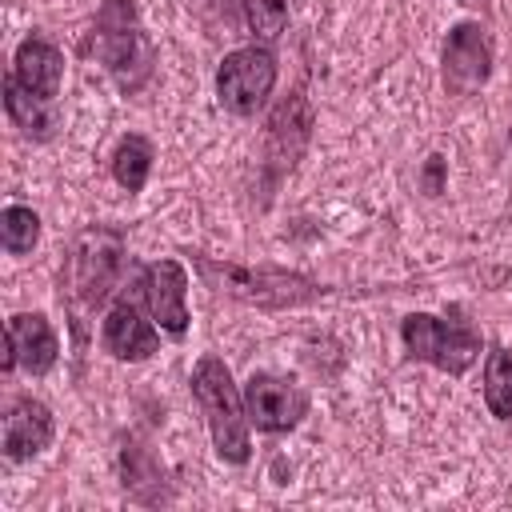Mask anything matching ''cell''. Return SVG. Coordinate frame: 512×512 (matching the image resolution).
Listing matches in <instances>:
<instances>
[{"mask_svg":"<svg viewBox=\"0 0 512 512\" xmlns=\"http://www.w3.org/2000/svg\"><path fill=\"white\" fill-rule=\"evenodd\" d=\"M56 332L40 312H20L8 320V352H4V372H12L16 364L32 376H44L56 364Z\"/></svg>","mask_w":512,"mask_h":512,"instance_id":"obj_10","label":"cell"},{"mask_svg":"<svg viewBox=\"0 0 512 512\" xmlns=\"http://www.w3.org/2000/svg\"><path fill=\"white\" fill-rule=\"evenodd\" d=\"M196 272L208 280V288L236 296L244 304H260V308H284V304H304L324 296L328 288L296 276V272H280V268H244V264H220L208 256H192Z\"/></svg>","mask_w":512,"mask_h":512,"instance_id":"obj_3","label":"cell"},{"mask_svg":"<svg viewBox=\"0 0 512 512\" xmlns=\"http://www.w3.org/2000/svg\"><path fill=\"white\" fill-rule=\"evenodd\" d=\"M276 84V56L268 48H236L224 56L220 72H216V92H220V104L236 116H252L268 92Z\"/></svg>","mask_w":512,"mask_h":512,"instance_id":"obj_6","label":"cell"},{"mask_svg":"<svg viewBox=\"0 0 512 512\" xmlns=\"http://www.w3.org/2000/svg\"><path fill=\"white\" fill-rule=\"evenodd\" d=\"M400 336H404L408 356L428 360V364H436L452 376H460L480 356V332L472 324H460V320H440V316H428V312H412V316H404Z\"/></svg>","mask_w":512,"mask_h":512,"instance_id":"obj_5","label":"cell"},{"mask_svg":"<svg viewBox=\"0 0 512 512\" xmlns=\"http://www.w3.org/2000/svg\"><path fill=\"white\" fill-rule=\"evenodd\" d=\"M492 72V44L480 24H456L444 44V84L452 96H468Z\"/></svg>","mask_w":512,"mask_h":512,"instance_id":"obj_8","label":"cell"},{"mask_svg":"<svg viewBox=\"0 0 512 512\" xmlns=\"http://www.w3.org/2000/svg\"><path fill=\"white\" fill-rule=\"evenodd\" d=\"M48 440H52V412L32 396L16 400L4 416V456L8 460H28V456L44 452Z\"/></svg>","mask_w":512,"mask_h":512,"instance_id":"obj_13","label":"cell"},{"mask_svg":"<svg viewBox=\"0 0 512 512\" xmlns=\"http://www.w3.org/2000/svg\"><path fill=\"white\" fill-rule=\"evenodd\" d=\"M4 108H8L12 124H16L24 136L44 140V136H52V128H56V104L44 100V96H36V92H28V88H20L12 76H8V84H4Z\"/></svg>","mask_w":512,"mask_h":512,"instance_id":"obj_14","label":"cell"},{"mask_svg":"<svg viewBox=\"0 0 512 512\" xmlns=\"http://www.w3.org/2000/svg\"><path fill=\"white\" fill-rule=\"evenodd\" d=\"M424 188H428V196H440V192H444V156H428Z\"/></svg>","mask_w":512,"mask_h":512,"instance_id":"obj_20","label":"cell"},{"mask_svg":"<svg viewBox=\"0 0 512 512\" xmlns=\"http://www.w3.org/2000/svg\"><path fill=\"white\" fill-rule=\"evenodd\" d=\"M0 240H4V248L12 256L32 252L36 240H40V216L32 208H24V204H8L4 216H0Z\"/></svg>","mask_w":512,"mask_h":512,"instance_id":"obj_17","label":"cell"},{"mask_svg":"<svg viewBox=\"0 0 512 512\" xmlns=\"http://www.w3.org/2000/svg\"><path fill=\"white\" fill-rule=\"evenodd\" d=\"M192 396L208 420L212 432V448L224 464H248L252 456V440H248V412L244 400L232 384V372L220 356H200V364L192 368Z\"/></svg>","mask_w":512,"mask_h":512,"instance_id":"obj_2","label":"cell"},{"mask_svg":"<svg viewBox=\"0 0 512 512\" xmlns=\"http://www.w3.org/2000/svg\"><path fill=\"white\" fill-rule=\"evenodd\" d=\"M12 80L44 100H56L60 92V80H64V56L52 40L44 36H28L20 40L16 48V60H12Z\"/></svg>","mask_w":512,"mask_h":512,"instance_id":"obj_11","label":"cell"},{"mask_svg":"<svg viewBox=\"0 0 512 512\" xmlns=\"http://www.w3.org/2000/svg\"><path fill=\"white\" fill-rule=\"evenodd\" d=\"M120 468H124V488H132L136 496H140V484H160V468L144 448H124Z\"/></svg>","mask_w":512,"mask_h":512,"instance_id":"obj_19","label":"cell"},{"mask_svg":"<svg viewBox=\"0 0 512 512\" xmlns=\"http://www.w3.org/2000/svg\"><path fill=\"white\" fill-rule=\"evenodd\" d=\"M284 20H288L284 0H248V24L260 40H276L284 32Z\"/></svg>","mask_w":512,"mask_h":512,"instance_id":"obj_18","label":"cell"},{"mask_svg":"<svg viewBox=\"0 0 512 512\" xmlns=\"http://www.w3.org/2000/svg\"><path fill=\"white\" fill-rule=\"evenodd\" d=\"M244 412L260 432H288L300 424V416L308 412V396L300 384H292L288 376H272V372H252L248 388H244Z\"/></svg>","mask_w":512,"mask_h":512,"instance_id":"obj_7","label":"cell"},{"mask_svg":"<svg viewBox=\"0 0 512 512\" xmlns=\"http://www.w3.org/2000/svg\"><path fill=\"white\" fill-rule=\"evenodd\" d=\"M84 48L116 76L124 92H136L152 76V64H156V48L144 36L132 0H104Z\"/></svg>","mask_w":512,"mask_h":512,"instance_id":"obj_1","label":"cell"},{"mask_svg":"<svg viewBox=\"0 0 512 512\" xmlns=\"http://www.w3.org/2000/svg\"><path fill=\"white\" fill-rule=\"evenodd\" d=\"M124 264V240L108 228H88L76 236L64 260V300L76 312H92L116 284Z\"/></svg>","mask_w":512,"mask_h":512,"instance_id":"obj_4","label":"cell"},{"mask_svg":"<svg viewBox=\"0 0 512 512\" xmlns=\"http://www.w3.org/2000/svg\"><path fill=\"white\" fill-rule=\"evenodd\" d=\"M100 340H104V348H108L116 360H144V356H152L156 344H160L156 328L136 312L132 300L112 304V312L104 316V332H100Z\"/></svg>","mask_w":512,"mask_h":512,"instance_id":"obj_12","label":"cell"},{"mask_svg":"<svg viewBox=\"0 0 512 512\" xmlns=\"http://www.w3.org/2000/svg\"><path fill=\"white\" fill-rule=\"evenodd\" d=\"M484 400H488L492 416L512 420V348L488 352V364H484Z\"/></svg>","mask_w":512,"mask_h":512,"instance_id":"obj_16","label":"cell"},{"mask_svg":"<svg viewBox=\"0 0 512 512\" xmlns=\"http://www.w3.org/2000/svg\"><path fill=\"white\" fill-rule=\"evenodd\" d=\"M148 172H152V144L144 136H124L112 152V176L120 188L128 192H140L148 184Z\"/></svg>","mask_w":512,"mask_h":512,"instance_id":"obj_15","label":"cell"},{"mask_svg":"<svg viewBox=\"0 0 512 512\" xmlns=\"http://www.w3.org/2000/svg\"><path fill=\"white\" fill-rule=\"evenodd\" d=\"M144 300L168 336L188 332V272L176 260H156L144 268Z\"/></svg>","mask_w":512,"mask_h":512,"instance_id":"obj_9","label":"cell"}]
</instances>
